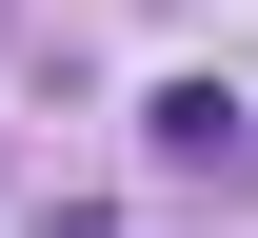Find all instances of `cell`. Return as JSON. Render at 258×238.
Wrapping results in <instances>:
<instances>
[{
    "label": "cell",
    "instance_id": "cell-1",
    "mask_svg": "<svg viewBox=\"0 0 258 238\" xmlns=\"http://www.w3.org/2000/svg\"><path fill=\"white\" fill-rule=\"evenodd\" d=\"M139 139H159V159H179V179H238V159H258V119L219 100V80H179V100H159V119H139Z\"/></svg>",
    "mask_w": 258,
    "mask_h": 238
}]
</instances>
